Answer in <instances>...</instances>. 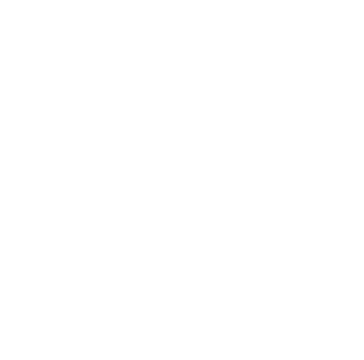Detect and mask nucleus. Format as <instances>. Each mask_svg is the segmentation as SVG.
<instances>
[]
</instances>
